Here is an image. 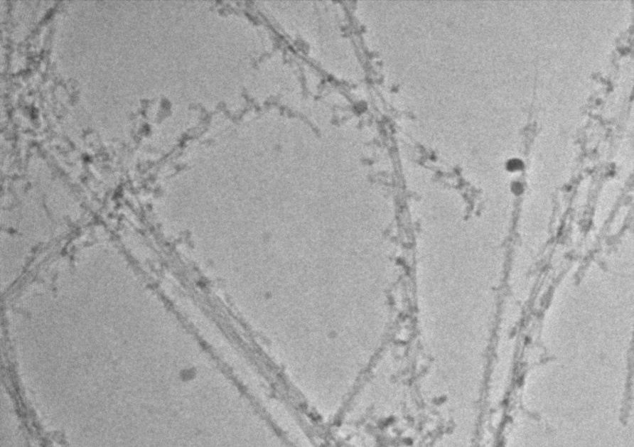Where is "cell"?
Here are the masks:
<instances>
[{
	"label": "cell",
	"mask_w": 634,
	"mask_h": 447,
	"mask_svg": "<svg viewBox=\"0 0 634 447\" xmlns=\"http://www.w3.org/2000/svg\"><path fill=\"white\" fill-rule=\"evenodd\" d=\"M522 166V162L521 161V160L518 159L510 160V161H509V163H507V169L510 171L521 169Z\"/></svg>",
	"instance_id": "cell-1"
},
{
	"label": "cell",
	"mask_w": 634,
	"mask_h": 447,
	"mask_svg": "<svg viewBox=\"0 0 634 447\" xmlns=\"http://www.w3.org/2000/svg\"><path fill=\"white\" fill-rule=\"evenodd\" d=\"M512 188H513V192L515 193H521L523 190L522 183H518V182L514 183L513 186H512Z\"/></svg>",
	"instance_id": "cell-2"
}]
</instances>
